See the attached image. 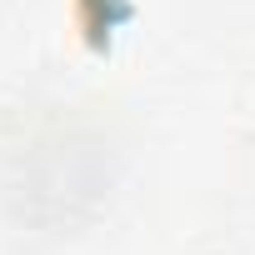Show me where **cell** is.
<instances>
[{"mask_svg": "<svg viewBox=\"0 0 255 255\" xmlns=\"http://www.w3.org/2000/svg\"><path fill=\"white\" fill-rule=\"evenodd\" d=\"M130 20H135V5H130V0H75L80 40H85L95 55H105L110 40H115V30L130 25Z\"/></svg>", "mask_w": 255, "mask_h": 255, "instance_id": "1", "label": "cell"}]
</instances>
